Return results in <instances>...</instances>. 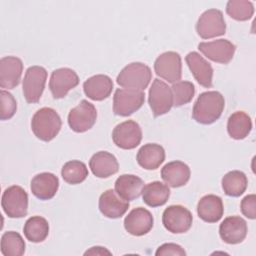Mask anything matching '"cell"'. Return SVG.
Segmentation results:
<instances>
[{
    "mask_svg": "<svg viewBox=\"0 0 256 256\" xmlns=\"http://www.w3.org/2000/svg\"><path fill=\"white\" fill-rule=\"evenodd\" d=\"M225 100L218 91H206L201 93L192 110L193 119L204 125L214 123L220 118L224 110Z\"/></svg>",
    "mask_w": 256,
    "mask_h": 256,
    "instance_id": "1",
    "label": "cell"
},
{
    "mask_svg": "<svg viewBox=\"0 0 256 256\" xmlns=\"http://www.w3.org/2000/svg\"><path fill=\"white\" fill-rule=\"evenodd\" d=\"M62 126L59 114L50 107H43L35 112L31 120V129L34 135L45 142L54 139Z\"/></svg>",
    "mask_w": 256,
    "mask_h": 256,
    "instance_id": "2",
    "label": "cell"
},
{
    "mask_svg": "<svg viewBox=\"0 0 256 256\" xmlns=\"http://www.w3.org/2000/svg\"><path fill=\"white\" fill-rule=\"evenodd\" d=\"M151 78L152 72L149 66L141 62H133L119 72L116 82L121 87L143 91L148 87Z\"/></svg>",
    "mask_w": 256,
    "mask_h": 256,
    "instance_id": "3",
    "label": "cell"
},
{
    "mask_svg": "<svg viewBox=\"0 0 256 256\" xmlns=\"http://www.w3.org/2000/svg\"><path fill=\"white\" fill-rule=\"evenodd\" d=\"M145 93L141 90L119 88L113 97V112L118 116H129L142 107Z\"/></svg>",
    "mask_w": 256,
    "mask_h": 256,
    "instance_id": "4",
    "label": "cell"
},
{
    "mask_svg": "<svg viewBox=\"0 0 256 256\" xmlns=\"http://www.w3.org/2000/svg\"><path fill=\"white\" fill-rule=\"evenodd\" d=\"M1 205L8 217L22 218L28 212V194L21 186L12 185L3 192Z\"/></svg>",
    "mask_w": 256,
    "mask_h": 256,
    "instance_id": "5",
    "label": "cell"
},
{
    "mask_svg": "<svg viewBox=\"0 0 256 256\" xmlns=\"http://www.w3.org/2000/svg\"><path fill=\"white\" fill-rule=\"evenodd\" d=\"M196 31L202 39L224 35L226 33V23L222 11L208 9L203 12L196 23Z\"/></svg>",
    "mask_w": 256,
    "mask_h": 256,
    "instance_id": "6",
    "label": "cell"
},
{
    "mask_svg": "<svg viewBox=\"0 0 256 256\" xmlns=\"http://www.w3.org/2000/svg\"><path fill=\"white\" fill-rule=\"evenodd\" d=\"M193 222L191 212L182 205H170L162 214V223L166 230L174 234L187 232Z\"/></svg>",
    "mask_w": 256,
    "mask_h": 256,
    "instance_id": "7",
    "label": "cell"
},
{
    "mask_svg": "<svg viewBox=\"0 0 256 256\" xmlns=\"http://www.w3.org/2000/svg\"><path fill=\"white\" fill-rule=\"evenodd\" d=\"M154 70L157 76L169 83L180 81L182 76L181 56L174 51H167L160 54L154 62Z\"/></svg>",
    "mask_w": 256,
    "mask_h": 256,
    "instance_id": "8",
    "label": "cell"
},
{
    "mask_svg": "<svg viewBox=\"0 0 256 256\" xmlns=\"http://www.w3.org/2000/svg\"><path fill=\"white\" fill-rule=\"evenodd\" d=\"M148 102L155 117L168 113L173 106L171 87L158 78L154 79L149 89Z\"/></svg>",
    "mask_w": 256,
    "mask_h": 256,
    "instance_id": "9",
    "label": "cell"
},
{
    "mask_svg": "<svg viewBox=\"0 0 256 256\" xmlns=\"http://www.w3.org/2000/svg\"><path fill=\"white\" fill-rule=\"evenodd\" d=\"M47 71L42 66L29 67L23 79V94L28 103H37L44 91Z\"/></svg>",
    "mask_w": 256,
    "mask_h": 256,
    "instance_id": "10",
    "label": "cell"
},
{
    "mask_svg": "<svg viewBox=\"0 0 256 256\" xmlns=\"http://www.w3.org/2000/svg\"><path fill=\"white\" fill-rule=\"evenodd\" d=\"M97 119V110L95 106L83 99L76 107L70 110L68 114L69 127L77 133H83L93 127Z\"/></svg>",
    "mask_w": 256,
    "mask_h": 256,
    "instance_id": "11",
    "label": "cell"
},
{
    "mask_svg": "<svg viewBox=\"0 0 256 256\" xmlns=\"http://www.w3.org/2000/svg\"><path fill=\"white\" fill-rule=\"evenodd\" d=\"M112 139L115 145L121 149H134L142 140L141 127L133 120L124 121L113 129Z\"/></svg>",
    "mask_w": 256,
    "mask_h": 256,
    "instance_id": "12",
    "label": "cell"
},
{
    "mask_svg": "<svg viewBox=\"0 0 256 256\" xmlns=\"http://www.w3.org/2000/svg\"><path fill=\"white\" fill-rule=\"evenodd\" d=\"M79 84L77 73L70 68H59L52 72L49 80V89L53 98H64L68 92Z\"/></svg>",
    "mask_w": 256,
    "mask_h": 256,
    "instance_id": "13",
    "label": "cell"
},
{
    "mask_svg": "<svg viewBox=\"0 0 256 256\" xmlns=\"http://www.w3.org/2000/svg\"><path fill=\"white\" fill-rule=\"evenodd\" d=\"M198 49L208 59L221 63L228 64L235 53V45L227 39H218L210 42H201L198 44Z\"/></svg>",
    "mask_w": 256,
    "mask_h": 256,
    "instance_id": "14",
    "label": "cell"
},
{
    "mask_svg": "<svg viewBox=\"0 0 256 256\" xmlns=\"http://www.w3.org/2000/svg\"><path fill=\"white\" fill-rule=\"evenodd\" d=\"M153 216L151 212L143 207L131 210L124 219L125 230L133 236H143L153 227Z\"/></svg>",
    "mask_w": 256,
    "mask_h": 256,
    "instance_id": "15",
    "label": "cell"
},
{
    "mask_svg": "<svg viewBox=\"0 0 256 256\" xmlns=\"http://www.w3.org/2000/svg\"><path fill=\"white\" fill-rule=\"evenodd\" d=\"M23 71L22 60L15 56H5L0 60V87L13 89L20 83Z\"/></svg>",
    "mask_w": 256,
    "mask_h": 256,
    "instance_id": "16",
    "label": "cell"
},
{
    "mask_svg": "<svg viewBox=\"0 0 256 256\" xmlns=\"http://www.w3.org/2000/svg\"><path fill=\"white\" fill-rule=\"evenodd\" d=\"M246 221L240 216H229L219 226V235L227 244L241 243L247 236Z\"/></svg>",
    "mask_w": 256,
    "mask_h": 256,
    "instance_id": "17",
    "label": "cell"
},
{
    "mask_svg": "<svg viewBox=\"0 0 256 256\" xmlns=\"http://www.w3.org/2000/svg\"><path fill=\"white\" fill-rule=\"evenodd\" d=\"M99 210L107 218L122 217L129 208V201L121 198L115 190L108 189L99 197Z\"/></svg>",
    "mask_w": 256,
    "mask_h": 256,
    "instance_id": "18",
    "label": "cell"
},
{
    "mask_svg": "<svg viewBox=\"0 0 256 256\" xmlns=\"http://www.w3.org/2000/svg\"><path fill=\"white\" fill-rule=\"evenodd\" d=\"M185 60L196 81L205 88L212 87L213 68L211 64L195 51L188 53Z\"/></svg>",
    "mask_w": 256,
    "mask_h": 256,
    "instance_id": "19",
    "label": "cell"
},
{
    "mask_svg": "<svg viewBox=\"0 0 256 256\" xmlns=\"http://www.w3.org/2000/svg\"><path fill=\"white\" fill-rule=\"evenodd\" d=\"M30 188L36 198L40 200H50L58 191L59 179L53 173L42 172L32 178Z\"/></svg>",
    "mask_w": 256,
    "mask_h": 256,
    "instance_id": "20",
    "label": "cell"
},
{
    "mask_svg": "<svg viewBox=\"0 0 256 256\" xmlns=\"http://www.w3.org/2000/svg\"><path fill=\"white\" fill-rule=\"evenodd\" d=\"M83 90L88 98L94 101H102L110 96L113 90V81L104 74L94 75L83 83Z\"/></svg>",
    "mask_w": 256,
    "mask_h": 256,
    "instance_id": "21",
    "label": "cell"
},
{
    "mask_svg": "<svg viewBox=\"0 0 256 256\" xmlns=\"http://www.w3.org/2000/svg\"><path fill=\"white\" fill-rule=\"evenodd\" d=\"M189 166L179 160L169 162L161 169V177L163 181L170 187L177 188L184 186L190 179Z\"/></svg>",
    "mask_w": 256,
    "mask_h": 256,
    "instance_id": "22",
    "label": "cell"
},
{
    "mask_svg": "<svg viewBox=\"0 0 256 256\" xmlns=\"http://www.w3.org/2000/svg\"><path fill=\"white\" fill-rule=\"evenodd\" d=\"M89 167L92 173L98 178H108L116 174L119 170L116 157L107 151L96 152L90 158Z\"/></svg>",
    "mask_w": 256,
    "mask_h": 256,
    "instance_id": "23",
    "label": "cell"
},
{
    "mask_svg": "<svg viewBox=\"0 0 256 256\" xmlns=\"http://www.w3.org/2000/svg\"><path fill=\"white\" fill-rule=\"evenodd\" d=\"M224 208L222 199L214 194L203 196L197 204L199 218L208 223H216L223 216Z\"/></svg>",
    "mask_w": 256,
    "mask_h": 256,
    "instance_id": "24",
    "label": "cell"
},
{
    "mask_svg": "<svg viewBox=\"0 0 256 256\" xmlns=\"http://www.w3.org/2000/svg\"><path fill=\"white\" fill-rule=\"evenodd\" d=\"M144 187L141 178L133 174H123L115 181V191L123 199L132 201L140 197Z\"/></svg>",
    "mask_w": 256,
    "mask_h": 256,
    "instance_id": "25",
    "label": "cell"
},
{
    "mask_svg": "<svg viewBox=\"0 0 256 256\" xmlns=\"http://www.w3.org/2000/svg\"><path fill=\"white\" fill-rule=\"evenodd\" d=\"M136 160L142 168L155 170L164 162L165 150L161 145L156 143L145 144L138 150Z\"/></svg>",
    "mask_w": 256,
    "mask_h": 256,
    "instance_id": "26",
    "label": "cell"
},
{
    "mask_svg": "<svg viewBox=\"0 0 256 256\" xmlns=\"http://www.w3.org/2000/svg\"><path fill=\"white\" fill-rule=\"evenodd\" d=\"M170 196V189L168 185L154 181L146 184L142 190V197L145 204L150 207H158L164 205Z\"/></svg>",
    "mask_w": 256,
    "mask_h": 256,
    "instance_id": "27",
    "label": "cell"
},
{
    "mask_svg": "<svg viewBox=\"0 0 256 256\" xmlns=\"http://www.w3.org/2000/svg\"><path fill=\"white\" fill-rule=\"evenodd\" d=\"M252 129L250 116L243 111H236L230 115L227 121V132L229 136L236 140L246 138Z\"/></svg>",
    "mask_w": 256,
    "mask_h": 256,
    "instance_id": "28",
    "label": "cell"
},
{
    "mask_svg": "<svg viewBox=\"0 0 256 256\" xmlns=\"http://www.w3.org/2000/svg\"><path fill=\"white\" fill-rule=\"evenodd\" d=\"M221 184L226 195L231 197H239L245 192L248 185V180L245 173L239 170H233L223 176Z\"/></svg>",
    "mask_w": 256,
    "mask_h": 256,
    "instance_id": "29",
    "label": "cell"
},
{
    "mask_svg": "<svg viewBox=\"0 0 256 256\" xmlns=\"http://www.w3.org/2000/svg\"><path fill=\"white\" fill-rule=\"evenodd\" d=\"M23 232L30 242L40 243L44 241L49 234L48 221L41 216H32L25 222Z\"/></svg>",
    "mask_w": 256,
    "mask_h": 256,
    "instance_id": "30",
    "label": "cell"
},
{
    "mask_svg": "<svg viewBox=\"0 0 256 256\" xmlns=\"http://www.w3.org/2000/svg\"><path fill=\"white\" fill-rule=\"evenodd\" d=\"M61 176L63 180L68 184H80L87 178L88 169L85 163L79 160H71L63 165Z\"/></svg>",
    "mask_w": 256,
    "mask_h": 256,
    "instance_id": "31",
    "label": "cell"
},
{
    "mask_svg": "<svg viewBox=\"0 0 256 256\" xmlns=\"http://www.w3.org/2000/svg\"><path fill=\"white\" fill-rule=\"evenodd\" d=\"M25 252V242L15 231H7L1 237V253L4 256H21Z\"/></svg>",
    "mask_w": 256,
    "mask_h": 256,
    "instance_id": "32",
    "label": "cell"
},
{
    "mask_svg": "<svg viewBox=\"0 0 256 256\" xmlns=\"http://www.w3.org/2000/svg\"><path fill=\"white\" fill-rule=\"evenodd\" d=\"M226 13L237 21H247L254 14V6L247 0H229L226 4Z\"/></svg>",
    "mask_w": 256,
    "mask_h": 256,
    "instance_id": "33",
    "label": "cell"
},
{
    "mask_svg": "<svg viewBox=\"0 0 256 256\" xmlns=\"http://www.w3.org/2000/svg\"><path fill=\"white\" fill-rule=\"evenodd\" d=\"M173 106L180 107L189 103L195 94V86L189 81H178L171 87Z\"/></svg>",
    "mask_w": 256,
    "mask_h": 256,
    "instance_id": "34",
    "label": "cell"
},
{
    "mask_svg": "<svg viewBox=\"0 0 256 256\" xmlns=\"http://www.w3.org/2000/svg\"><path fill=\"white\" fill-rule=\"evenodd\" d=\"M1 120H8L12 118L17 109V103L11 93L5 90H1Z\"/></svg>",
    "mask_w": 256,
    "mask_h": 256,
    "instance_id": "35",
    "label": "cell"
},
{
    "mask_svg": "<svg viewBox=\"0 0 256 256\" xmlns=\"http://www.w3.org/2000/svg\"><path fill=\"white\" fill-rule=\"evenodd\" d=\"M241 212L244 216L249 219L256 218V196L255 194H250L245 196L240 204Z\"/></svg>",
    "mask_w": 256,
    "mask_h": 256,
    "instance_id": "36",
    "label": "cell"
},
{
    "mask_svg": "<svg viewBox=\"0 0 256 256\" xmlns=\"http://www.w3.org/2000/svg\"><path fill=\"white\" fill-rule=\"evenodd\" d=\"M157 256H164V255H178V256H185V250L178 244L175 243H165L158 247L155 252Z\"/></svg>",
    "mask_w": 256,
    "mask_h": 256,
    "instance_id": "37",
    "label": "cell"
},
{
    "mask_svg": "<svg viewBox=\"0 0 256 256\" xmlns=\"http://www.w3.org/2000/svg\"><path fill=\"white\" fill-rule=\"evenodd\" d=\"M111 255V252L109 250H107L105 247H101V246H94L91 247L89 250H87L84 255Z\"/></svg>",
    "mask_w": 256,
    "mask_h": 256,
    "instance_id": "38",
    "label": "cell"
}]
</instances>
